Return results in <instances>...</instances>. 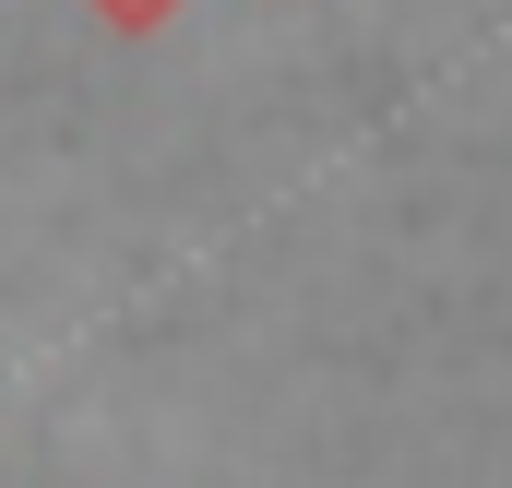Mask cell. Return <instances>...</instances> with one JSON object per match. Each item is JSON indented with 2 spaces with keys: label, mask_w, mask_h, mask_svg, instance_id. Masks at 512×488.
<instances>
[{
  "label": "cell",
  "mask_w": 512,
  "mask_h": 488,
  "mask_svg": "<svg viewBox=\"0 0 512 488\" xmlns=\"http://www.w3.org/2000/svg\"><path fill=\"white\" fill-rule=\"evenodd\" d=\"M96 12H108V24H167L179 0H96Z\"/></svg>",
  "instance_id": "1"
}]
</instances>
